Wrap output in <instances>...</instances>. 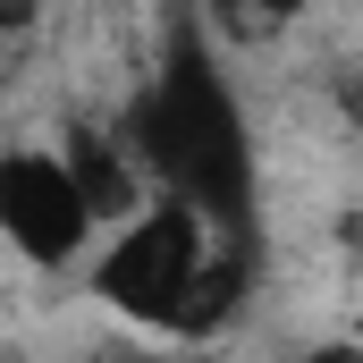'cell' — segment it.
I'll use <instances>...</instances> for the list:
<instances>
[{"label": "cell", "mask_w": 363, "mask_h": 363, "mask_svg": "<svg viewBox=\"0 0 363 363\" xmlns=\"http://www.w3.org/2000/svg\"><path fill=\"white\" fill-rule=\"evenodd\" d=\"M127 144L144 161V186L169 194V203H194L211 228L228 237H262V211H254V186H262V161H254V118L228 85L211 34H203V9L186 0L161 34V60L144 93L127 101Z\"/></svg>", "instance_id": "1"}, {"label": "cell", "mask_w": 363, "mask_h": 363, "mask_svg": "<svg viewBox=\"0 0 363 363\" xmlns=\"http://www.w3.org/2000/svg\"><path fill=\"white\" fill-rule=\"evenodd\" d=\"M85 279H93V304L135 321V330L211 338L237 321V304L254 287V237H228L194 203L152 194L135 220H118V237L101 245V262Z\"/></svg>", "instance_id": "2"}, {"label": "cell", "mask_w": 363, "mask_h": 363, "mask_svg": "<svg viewBox=\"0 0 363 363\" xmlns=\"http://www.w3.org/2000/svg\"><path fill=\"white\" fill-rule=\"evenodd\" d=\"M93 220L60 144H9L0 152V237L34 262V271H77L93 245Z\"/></svg>", "instance_id": "3"}, {"label": "cell", "mask_w": 363, "mask_h": 363, "mask_svg": "<svg viewBox=\"0 0 363 363\" xmlns=\"http://www.w3.org/2000/svg\"><path fill=\"white\" fill-rule=\"evenodd\" d=\"M60 161H68V178H77V194H85L93 220H135V211L152 203V186H144V161H135L127 127L68 118V127H60Z\"/></svg>", "instance_id": "4"}, {"label": "cell", "mask_w": 363, "mask_h": 363, "mask_svg": "<svg viewBox=\"0 0 363 363\" xmlns=\"http://www.w3.org/2000/svg\"><path fill=\"white\" fill-rule=\"evenodd\" d=\"M194 9H203V26L228 34V43H279L313 0H194Z\"/></svg>", "instance_id": "5"}, {"label": "cell", "mask_w": 363, "mask_h": 363, "mask_svg": "<svg viewBox=\"0 0 363 363\" xmlns=\"http://www.w3.org/2000/svg\"><path fill=\"white\" fill-rule=\"evenodd\" d=\"M34 17H43V0H0V43L34 34Z\"/></svg>", "instance_id": "6"}, {"label": "cell", "mask_w": 363, "mask_h": 363, "mask_svg": "<svg viewBox=\"0 0 363 363\" xmlns=\"http://www.w3.org/2000/svg\"><path fill=\"white\" fill-rule=\"evenodd\" d=\"M287 363H363L355 338H321V347H304V355H287Z\"/></svg>", "instance_id": "7"}, {"label": "cell", "mask_w": 363, "mask_h": 363, "mask_svg": "<svg viewBox=\"0 0 363 363\" xmlns=\"http://www.w3.org/2000/svg\"><path fill=\"white\" fill-rule=\"evenodd\" d=\"M338 110L363 127V68H347V77H338Z\"/></svg>", "instance_id": "8"}]
</instances>
